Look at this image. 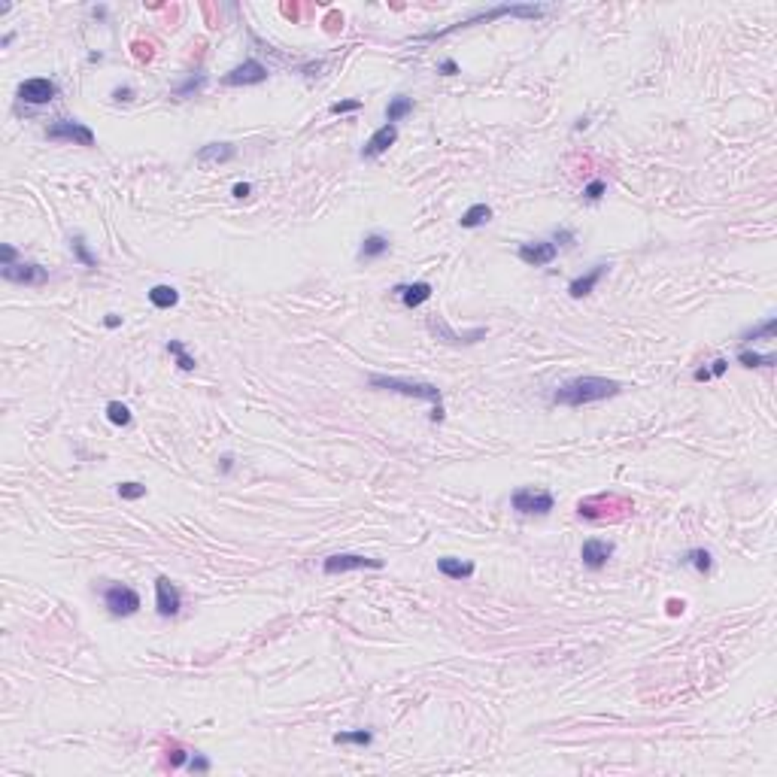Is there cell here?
Returning a JSON list of instances; mask_svg holds the SVG:
<instances>
[{
    "instance_id": "1",
    "label": "cell",
    "mask_w": 777,
    "mask_h": 777,
    "mask_svg": "<svg viewBox=\"0 0 777 777\" xmlns=\"http://www.w3.org/2000/svg\"><path fill=\"white\" fill-rule=\"evenodd\" d=\"M623 392V386L616 380H607V377H574L562 383L556 392H553V404H562V407H586V404H595V401H604V398H616Z\"/></svg>"
},
{
    "instance_id": "2",
    "label": "cell",
    "mask_w": 777,
    "mask_h": 777,
    "mask_svg": "<svg viewBox=\"0 0 777 777\" xmlns=\"http://www.w3.org/2000/svg\"><path fill=\"white\" fill-rule=\"evenodd\" d=\"M547 13V6H534V3H504V6H495V10H486V13H477L471 19L458 22V24H449L447 31H434V33H422L419 40H440V37H449V33L462 31V28H474V24H483V22H495V19H504V15H513V19H540Z\"/></svg>"
},
{
    "instance_id": "3",
    "label": "cell",
    "mask_w": 777,
    "mask_h": 777,
    "mask_svg": "<svg viewBox=\"0 0 777 777\" xmlns=\"http://www.w3.org/2000/svg\"><path fill=\"white\" fill-rule=\"evenodd\" d=\"M367 386H371V389L398 392V395H407V398H422V401H431V404H440V398H444L434 383L401 380V377H386V374H371V377H367Z\"/></svg>"
},
{
    "instance_id": "4",
    "label": "cell",
    "mask_w": 777,
    "mask_h": 777,
    "mask_svg": "<svg viewBox=\"0 0 777 777\" xmlns=\"http://www.w3.org/2000/svg\"><path fill=\"white\" fill-rule=\"evenodd\" d=\"M553 504H556V498L550 495V492L531 489V486H522L511 495V507L516 513H525V516H547L550 511H553Z\"/></svg>"
},
{
    "instance_id": "5",
    "label": "cell",
    "mask_w": 777,
    "mask_h": 777,
    "mask_svg": "<svg viewBox=\"0 0 777 777\" xmlns=\"http://www.w3.org/2000/svg\"><path fill=\"white\" fill-rule=\"evenodd\" d=\"M46 137L55 143H77V146H95V131L77 119H55L46 128Z\"/></svg>"
},
{
    "instance_id": "6",
    "label": "cell",
    "mask_w": 777,
    "mask_h": 777,
    "mask_svg": "<svg viewBox=\"0 0 777 777\" xmlns=\"http://www.w3.org/2000/svg\"><path fill=\"white\" fill-rule=\"evenodd\" d=\"M428 331H431V337L434 340H440V344H449V346H467V344H480L483 337H486V328H471V331H453L449 328V322L447 319H440V316H428Z\"/></svg>"
},
{
    "instance_id": "7",
    "label": "cell",
    "mask_w": 777,
    "mask_h": 777,
    "mask_svg": "<svg viewBox=\"0 0 777 777\" xmlns=\"http://www.w3.org/2000/svg\"><path fill=\"white\" fill-rule=\"evenodd\" d=\"M104 604L113 616H134L140 611V592L125 583H110L104 589Z\"/></svg>"
},
{
    "instance_id": "8",
    "label": "cell",
    "mask_w": 777,
    "mask_h": 777,
    "mask_svg": "<svg viewBox=\"0 0 777 777\" xmlns=\"http://www.w3.org/2000/svg\"><path fill=\"white\" fill-rule=\"evenodd\" d=\"M55 97H58V82L49 79V77H33V79H24L19 86V100H22V104L43 106V104H52Z\"/></svg>"
},
{
    "instance_id": "9",
    "label": "cell",
    "mask_w": 777,
    "mask_h": 777,
    "mask_svg": "<svg viewBox=\"0 0 777 777\" xmlns=\"http://www.w3.org/2000/svg\"><path fill=\"white\" fill-rule=\"evenodd\" d=\"M267 77H271V70H267L262 61L246 58L243 64H237L234 70L225 73L222 82H225V86H231V88H237V86H262V82H267Z\"/></svg>"
},
{
    "instance_id": "10",
    "label": "cell",
    "mask_w": 777,
    "mask_h": 777,
    "mask_svg": "<svg viewBox=\"0 0 777 777\" xmlns=\"http://www.w3.org/2000/svg\"><path fill=\"white\" fill-rule=\"evenodd\" d=\"M362 568H383L380 559H371V556H358V553H334L322 562V571L334 577V574H346V571H362Z\"/></svg>"
},
{
    "instance_id": "11",
    "label": "cell",
    "mask_w": 777,
    "mask_h": 777,
    "mask_svg": "<svg viewBox=\"0 0 777 777\" xmlns=\"http://www.w3.org/2000/svg\"><path fill=\"white\" fill-rule=\"evenodd\" d=\"M0 273H3L6 282H19V286H43V282L49 280V271L43 264H37V262L10 264V267H3Z\"/></svg>"
},
{
    "instance_id": "12",
    "label": "cell",
    "mask_w": 777,
    "mask_h": 777,
    "mask_svg": "<svg viewBox=\"0 0 777 777\" xmlns=\"http://www.w3.org/2000/svg\"><path fill=\"white\" fill-rule=\"evenodd\" d=\"M155 607H158V616H164V620L177 616L182 607V595H179L177 583H170V577H164V574L155 580Z\"/></svg>"
},
{
    "instance_id": "13",
    "label": "cell",
    "mask_w": 777,
    "mask_h": 777,
    "mask_svg": "<svg viewBox=\"0 0 777 777\" xmlns=\"http://www.w3.org/2000/svg\"><path fill=\"white\" fill-rule=\"evenodd\" d=\"M516 255H520V262H525L529 267H544V264L556 262L559 246L550 243V240H531V243H522Z\"/></svg>"
},
{
    "instance_id": "14",
    "label": "cell",
    "mask_w": 777,
    "mask_h": 777,
    "mask_svg": "<svg viewBox=\"0 0 777 777\" xmlns=\"http://www.w3.org/2000/svg\"><path fill=\"white\" fill-rule=\"evenodd\" d=\"M614 556V544L611 540H601V538H589L586 544L580 547V559L583 565L592 568V571H598V568L607 565V559Z\"/></svg>"
},
{
    "instance_id": "15",
    "label": "cell",
    "mask_w": 777,
    "mask_h": 777,
    "mask_svg": "<svg viewBox=\"0 0 777 777\" xmlns=\"http://www.w3.org/2000/svg\"><path fill=\"white\" fill-rule=\"evenodd\" d=\"M395 140H398V128L386 122L383 128H377V131L371 134V137H367V143L362 146V158H377V155H383L392 143H395Z\"/></svg>"
},
{
    "instance_id": "16",
    "label": "cell",
    "mask_w": 777,
    "mask_h": 777,
    "mask_svg": "<svg viewBox=\"0 0 777 777\" xmlns=\"http://www.w3.org/2000/svg\"><path fill=\"white\" fill-rule=\"evenodd\" d=\"M604 273H607V264H592V271L580 273V277H574L571 282H568V295H571V298H586L589 291H595V286L601 282Z\"/></svg>"
},
{
    "instance_id": "17",
    "label": "cell",
    "mask_w": 777,
    "mask_h": 777,
    "mask_svg": "<svg viewBox=\"0 0 777 777\" xmlns=\"http://www.w3.org/2000/svg\"><path fill=\"white\" fill-rule=\"evenodd\" d=\"M431 282H425V280H419V282H407V286H395V295L404 301V307H422L425 301L431 298Z\"/></svg>"
},
{
    "instance_id": "18",
    "label": "cell",
    "mask_w": 777,
    "mask_h": 777,
    "mask_svg": "<svg viewBox=\"0 0 777 777\" xmlns=\"http://www.w3.org/2000/svg\"><path fill=\"white\" fill-rule=\"evenodd\" d=\"M389 237L386 234H367V237L362 240V249H358V262L362 264H367V262H377V258H383L389 253Z\"/></svg>"
},
{
    "instance_id": "19",
    "label": "cell",
    "mask_w": 777,
    "mask_h": 777,
    "mask_svg": "<svg viewBox=\"0 0 777 777\" xmlns=\"http://www.w3.org/2000/svg\"><path fill=\"white\" fill-rule=\"evenodd\" d=\"M234 155H237V146L234 143H207L195 152L200 164H222V161H231Z\"/></svg>"
},
{
    "instance_id": "20",
    "label": "cell",
    "mask_w": 777,
    "mask_h": 777,
    "mask_svg": "<svg viewBox=\"0 0 777 777\" xmlns=\"http://www.w3.org/2000/svg\"><path fill=\"white\" fill-rule=\"evenodd\" d=\"M438 571L447 580H467L474 574V565L462 562V559H453V556H444V559H438Z\"/></svg>"
},
{
    "instance_id": "21",
    "label": "cell",
    "mask_w": 777,
    "mask_h": 777,
    "mask_svg": "<svg viewBox=\"0 0 777 777\" xmlns=\"http://www.w3.org/2000/svg\"><path fill=\"white\" fill-rule=\"evenodd\" d=\"M149 304L155 307V310H170V307H177L179 304V291L173 289V286H152L149 289Z\"/></svg>"
},
{
    "instance_id": "22",
    "label": "cell",
    "mask_w": 777,
    "mask_h": 777,
    "mask_svg": "<svg viewBox=\"0 0 777 777\" xmlns=\"http://www.w3.org/2000/svg\"><path fill=\"white\" fill-rule=\"evenodd\" d=\"M489 219H492V207L489 204H471L462 213L458 225H462V228H480V225H486Z\"/></svg>"
},
{
    "instance_id": "23",
    "label": "cell",
    "mask_w": 777,
    "mask_h": 777,
    "mask_svg": "<svg viewBox=\"0 0 777 777\" xmlns=\"http://www.w3.org/2000/svg\"><path fill=\"white\" fill-rule=\"evenodd\" d=\"M680 565H689V568H696L698 574H711V568H714V556L707 553V550L696 547V550H687V553L680 556Z\"/></svg>"
},
{
    "instance_id": "24",
    "label": "cell",
    "mask_w": 777,
    "mask_h": 777,
    "mask_svg": "<svg viewBox=\"0 0 777 777\" xmlns=\"http://www.w3.org/2000/svg\"><path fill=\"white\" fill-rule=\"evenodd\" d=\"M410 113H413V97L398 95V97H392L389 106H386V122L395 125V122H401V119H407Z\"/></svg>"
},
{
    "instance_id": "25",
    "label": "cell",
    "mask_w": 777,
    "mask_h": 777,
    "mask_svg": "<svg viewBox=\"0 0 777 777\" xmlns=\"http://www.w3.org/2000/svg\"><path fill=\"white\" fill-rule=\"evenodd\" d=\"M774 334H777V319L774 316H768V319L762 322V325H753V328H747L744 334H741V340H774Z\"/></svg>"
},
{
    "instance_id": "26",
    "label": "cell",
    "mask_w": 777,
    "mask_h": 777,
    "mask_svg": "<svg viewBox=\"0 0 777 777\" xmlns=\"http://www.w3.org/2000/svg\"><path fill=\"white\" fill-rule=\"evenodd\" d=\"M70 249H73V255H77L79 264L97 267V255L88 249V243H86V237H82V234H73V237H70Z\"/></svg>"
},
{
    "instance_id": "27",
    "label": "cell",
    "mask_w": 777,
    "mask_h": 777,
    "mask_svg": "<svg viewBox=\"0 0 777 777\" xmlns=\"http://www.w3.org/2000/svg\"><path fill=\"white\" fill-rule=\"evenodd\" d=\"M334 744H355V747H367V744H374V732H367V729L337 732V735H334Z\"/></svg>"
},
{
    "instance_id": "28",
    "label": "cell",
    "mask_w": 777,
    "mask_h": 777,
    "mask_svg": "<svg viewBox=\"0 0 777 777\" xmlns=\"http://www.w3.org/2000/svg\"><path fill=\"white\" fill-rule=\"evenodd\" d=\"M738 365H744V367H771V365H777V355L774 353H750V349H741L738 353Z\"/></svg>"
},
{
    "instance_id": "29",
    "label": "cell",
    "mask_w": 777,
    "mask_h": 777,
    "mask_svg": "<svg viewBox=\"0 0 777 777\" xmlns=\"http://www.w3.org/2000/svg\"><path fill=\"white\" fill-rule=\"evenodd\" d=\"M204 86H207V77H204V73H191V77H186L177 88H173V95H177V97H191V95H198V91L204 88Z\"/></svg>"
},
{
    "instance_id": "30",
    "label": "cell",
    "mask_w": 777,
    "mask_h": 777,
    "mask_svg": "<svg viewBox=\"0 0 777 777\" xmlns=\"http://www.w3.org/2000/svg\"><path fill=\"white\" fill-rule=\"evenodd\" d=\"M167 353H170L173 358H177V367H179V371H195V367H198L195 358H191V355L186 353L182 340H170V344H167Z\"/></svg>"
},
{
    "instance_id": "31",
    "label": "cell",
    "mask_w": 777,
    "mask_h": 777,
    "mask_svg": "<svg viewBox=\"0 0 777 777\" xmlns=\"http://www.w3.org/2000/svg\"><path fill=\"white\" fill-rule=\"evenodd\" d=\"M106 419H110L113 425H122V428H125V425H131L134 416H131V410L122 404V401H110V404H106Z\"/></svg>"
},
{
    "instance_id": "32",
    "label": "cell",
    "mask_w": 777,
    "mask_h": 777,
    "mask_svg": "<svg viewBox=\"0 0 777 777\" xmlns=\"http://www.w3.org/2000/svg\"><path fill=\"white\" fill-rule=\"evenodd\" d=\"M146 495V486L143 483H119V498H125V501H137V498H143Z\"/></svg>"
},
{
    "instance_id": "33",
    "label": "cell",
    "mask_w": 777,
    "mask_h": 777,
    "mask_svg": "<svg viewBox=\"0 0 777 777\" xmlns=\"http://www.w3.org/2000/svg\"><path fill=\"white\" fill-rule=\"evenodd\" d=\"M186 768H189L191 774H207V771H210V759L200 756V753H195V756H191L189 762H186Z\"/></svg>"
},
{
    "instance_id": "34",
    "label": "cell",
    "mask_w": 777,
    "mask_h": 777,
    "mask_svg": "<svg viewBox=\"0 0 777 777\" xmlns=\"http://www.w3.org/2000/svg\"><path fill=\"white\" fill-rule=\"evenodd\" d=\"M355 110H362V100H337V104H331V115H344Z\"/></svg>"
},
{
    "instance_id": "35",
    "label": "cell",
    "mask_w": 777,
    "mask_h": 777,
    "mask_svg": "<svg viewBox=\"0 0 777 777\" xmlns=\"http://www.w3.org/2000/svg\"><path fill=\"white\" fill-rule=\"evenodd\" d=\"M134 95H137V91H134L131 86H115L110 97L115 100V104H131V100H134Z\"/></svg>"
},
{
    "instance_id": "36",
    "label": "cell",
    "mask_w": 777,
    "mask_h": 777,
    "mask_svg": "<svg viewBox=\"0 0 777 777\" xmlns=\"http://www.w3.org/2000/svg\"><path fill=\"white\" fill-rule=\"evenodd\" d=\"M553 240H556V243H562V246L571 249L574 243H577V234H574V231H568V228H556V231H553Z\"/></svg>"
},
{
    "instance_id": "37",
    "label": "cell",
    "mask_w": 777,
    "mask_h": 777,
    "mask_svg": "<svg viewBox=\"0 0 777 777\" xmlns=\"http://www.w3.org/2000/svg\"><path fill=\"white\" fill-rule=\"evenodd\" d=\"M604 191H607V186H604V182H601V179H592L589 186L583 189V195H586L589 200H598L601 195H604Z\"/></svg>"
},
{
    "instance_id": "38",
    "label": "cell",
    "mask_w": 777,
    "mask_h": 777,
    "mask_svg": "<svg viewBox=\"0 0 777 777\" xmlns=\"http://www.w3.org/2000/svg\"><path fill=\"white\" fill-rule=\"evenodd\" d=\"M182 765H186V750L173 744V750H170V768H182Z\"/></svg>"
},
{
    "instance_id": "39",
    "label": "cell",
    "mask_w": 777,
    "mask_h": 777,
    "mask_svg": "<svg viewBox=\"0 0 777 777\" xmlns=\"http://www.w3.org/2000/svg\"><path fill=\"white\" fill-rule=\"evenodd\" d=\"M231 195H234V198H240V200H243V198H249V195H253V186H249V182H237V186H234V189H231Z\"/></svg>"
},
{
    "instance_id": "40",
    "label": "cell",
    "mask_w": 777,
    "mask_h": 777,
    "mask_svg": "<svg viewBox=\"0 0 777 777\" xmlns=\"http://www.w3.org/2000/svg\"><path fill=\"white\" fill-rule=\"evenodd\" d=\"M440 73H444V77H456L458 73V64L453 61V58H447V61H440V67H438Z\"/></svg>"
},
{
    "instance_id": "41",
    "label": "cell",
    "mask_w": 777,
    "mask_h": 777,
    "mask_svg": "<svg viewBox=\"0 0 777 777\" xmlns=\"http://www.w3.org/2000/svg\"><path fill=\"white\" fill-rule=\"evenodd\" d=\"M0 255H3V267H10V264H15V255H19V253H15V246L6 243L3 249H0Z\"/></svg>"
},
{
    "instance_id": "42",
    "label": "cell",
    "mask_w": 777,
    "mask_h": 777,
    "mask_svg": "<svg viewBox=\"0 0 777 777\" xmlns=\"http://www.w3.org/2000/svg\"><path fill=\"white\" fill-rule=\"evenodd\" d=\"M726 367H729V362H726V358H716V362L707 367V371H711V377H723L726 374Z\"/></svg>"
},
{
    "instance_id": "43",
    "label": "cell",
    "mask_w": 777,
    "mask_h": 777,
    "mask_svg": "<svg viewBox=\"0 0 777 777\" xmlns=\"http://www.w3.org/2000/svg\"><path fill=\"white\" fill-rule=\"evenodd\" d=\"M444 416H447L444 404H434V410H431V422H444Z\"/></svg>"
},
{
    "instance_id": "44",
    "label": "cell",
    "mask_w": 777,
    "mask_h": 777,
    "mask_svg": "<svg viewBox=\"0 0 777 777\" xmlns=\"http://www.w3.org/2000/svg\"><path fill=\"white\" fill-rule=\"evenodd\" d=\"M692 377H696V383H707V380H711V371H707V367H698Z\"/></svg>"
},
{
    "instance_id": "45",
    "label": "cell",
    "mask_w": 777,
    "mask_h": 777,
    "mask_svg": "<svg viewBox=\"0 0 777 777\" xmlns=\"http://www.w3.org/2000/svg\"><path fill=\"white\" fill-rule=\"evenodd\" d=\"M104 322H106V328H119V325H122V316H115V313H110V316H106V319H104Z\"/></svg>"
},
{
    "instance_id": "46",
    "label": "cell",
    "mask_w": 777,
    "mask_h": 777,
    "mask_svg": "<svg viewBox=\"0 0 777 777\" xmlns=\"http://www.w3.org/2000/svg\"><path fill=\"white\" fill-rule=\"evenodd\" d=\"M231 465H234V458H231V456H222V471H225V474L231 471Z\"/></svg>"
},
{
    "instance_id": "47",
    "label": "cell",
    "mask_w": 777,
    "mask_h": 777,
    "mask_svg": "<svg viewBox=\"0 0 777 777\" xmlns=\"http://www.w3.org/2000/svg\"><path fill=\"white\" fill-rule=\"evenodd\" d=\"M668 607H671V614H678L683 611V601H668Z\"/></svg>"
}]
</instances>
